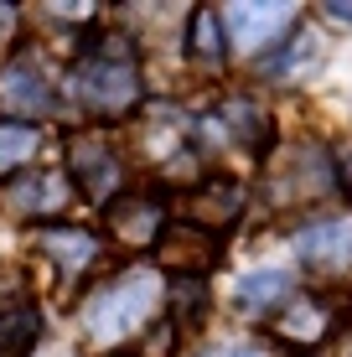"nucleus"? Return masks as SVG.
Here are the masks:
<instances>
[{
	"mask_svg": "<svg viewBox=\"0 0 352 357\" xmlns=\"http://www.w3.org/2000/svg\"><path fill=\"white\" fill-rule=\"evenodd\" d=\"M337 192V161L316 145H300L296 155H290V166L280 171V181H275V202L290 207V202H321V197Z\"/></svg>",
	"mask_w": 352,
	"mask_h": 357,
	"instance_id": "nucleus-8",
	"label": "nucleus"
},
{
	"mask_svg": "<svg viewBox=\"0 0 352 357\" xmlns=\"http://www.w3.org/2000/svg\"><path fill=\"white\" fill-rule=\"evenodd\" d=\"M68 176L93 202H109V197H119V181H125V155L104 130H78L68 135Z\"/></svg>",
	"mask_w": 352,
	"mask_h": 357,
	"instance_id": "nucleus-3",
	"label": "nucleus"
},
{
	"mask_svg": "<svg viewBox=\"0 0 352 357\" xmlns=\"http://www.w3.org/2000/svg\"><path fill=\"white\" fill-rule=\"evenodd\" d=\"M155 305H161V290H155V280L135 269V275H119L109 280L104 290H93L89 301H83L78 321H83V337L93 342V347H119V342H135L145 326H151Z\"/></svg>",
	"mask_w": 352,
	"mask_h": 357,
	"instance_id": "nucleus-1",
	"label": "nucleus"
},
{
	"mask_svg": "<svg viewBox=\"0 0 352 357\" xmlns=\"http://www.w3.org/2000/svg\"><path fill=\"white\" fill-rule=\"evenodd\" d=\"M155 259L171 280H202L217 264V238L187 223H166L161 238H155Z\"/></svg>",
	"mask_w": 352,
	"mask_h": 357,
	"instance_id": "nucleus-7",
	"label": "nucleus"
},
{
	"mask_svg": "<svg viewBox=\"0 0 352 357\" xmlns=\"http://www.w3.org/2000/svg\"><path fill=\"white\" fill-rule=\"evenodd\" d=\"M208 285L202 280H171V290H166V311H171V326H192L202 321V311H208Z\"/></svg>",
	"mask_w": 352,
	"mask_h": 357,
	"instance_id": "nucleus-19",
	"label": "nucleus"
},
{
	"mask_svg": "<svg viewBox=\"0 0 352 357\" xmlns=\"http://www.w3.org/2000/svg\"><path fill=\"white\" fill-rule=\"evenodd\" d=\"M47 109H52V83H47V73L36 68V57L31 52L10 57V63L0 68V114L42 119Z\"/></svg>",
	"mask_w": 352,
	"mask_h": 357,
	"instance_id": "nucleus-6",
	"label": "nucleus"
},
{
	"mask_svg": "<svg viewBox=\"0 0 352 357\" xmlns=\"http://www.w3.org/2000/svg\"><path fill=\"white\" fill-rule=\"evenodd\" d=\"M72 93L89 114H104V119H125L130 109H140L145 89L135 73V47H125V36H104L99 52L72 68Z\"/></svg>",
	"mask_w": 352,
	"mask_h": 357,
	"instance_id": "nucleus-2",
	"label": "nucleus"
},
{
	"mask_svg": "<svg viewBox=\"0 0 352 357\" xmlns=\"http://www.w3.org/2000/svg\"><path fill=\"white\" fill-rule=\"evenodd\" d=\"M36 151V130L26 125H0V176H16Z\"/></svg>",
	"mask_w": 352,
	"mask_h": 357,
	"instance_id": "nucleus-20",
	"label": "nucleus"
},
{
	"mask_svg": "<svg viewBox=\"0 0 352 357\" xmlns=\"http://www.w3.org/2000/svg\"><path fill=\"white\" fill-rule=\"evenodd\" d=\"M176 352V326L171 321H151L135 337V357H171Z\"/></svg>",
	"mask_w": 352,
	"mask_h": 357,
	"instance_id": "nucleus-21",
	"label": "nucleus"
},
{
	"mask_svg": "<svg viewBox=\"0 0 352 357\" xmlns=\"http://www.w3.org/2000/svg\"><path fill=\"white\" fill-rule=\"evenodd\" d=\"M290 290H296V280H290L285 269H259V275H249L244 285H238V305L254 311V316H264L270 305L290 301Z\"/></svg>",
	"mask_w": 352,
	"mask_h": 357,
	"instance_id": "nucleus-17",
	"label": "nucleus"
},
{
	"mask_svg": "<svg viewBox=\"0 0 352 357\" xmlns=\"http://www.w3.org/2000/svg\"><path fill=\"white\" fill-rule=\"evenodd\" d=\"M0 207L16 218H52L68 207V176H57V171H16L0 187Z\"/></svg>",
	"mask_w": 352,
	"mask_h": 357,
	"instance_id": "nucleus-9",
	"label": "nucleus"
},
{
	"mask_svg": "<svg viewBox=\"0 0 352 357\" xmlns=\"http://www.w3.org/2000/svg\"><path fill=\"white\" fill-rule=\"evenodd\" d=\"M296 259L306 269H347L352 264V228L347 223H316V228H300L296 233Z\"/></svg>",
	"mask_w": 352,
	"mask_h": 357,
	"instance_id": "nucleus-11",
	"label": "nucleus"
},
{
	"mask_svg": "<svg viewBox=\"0 0 352 357\" xmlns=\"http://www.w3.org/2000/svg\"><path fill=\"white\" fill-rule=\"evenodd\" d=\"M213 357H259V352H249V347H228V352H213Z\"/></svg>",
	"mask_w": 352,
	"mask_h": 357,
	"instance_id": "nucleus-23",
	"label": "nucleus"
},
{
	"mask_svg": "<svg viewBox=\"0 0 352 357\" xmlns=\"http://www.w3.org/2000/svg\"><path fill=\"white\" fill-rule=\"evenodd\" d=\"M347 192H352V171H347Z\"/></svg>",
	"mask_w": 352,
	"mask_h": 357,
	"instance_id": "nucleus-24",
	"label": "nucleus"
},
{
	"mask_svg": "<svg viewBox=\"0 0 352 357\" xmlns=\"http://www.w3.org/2000/svg\"><path fill=\"white\" fill-rule=\"evenodd\" d=\"M187 52L197 57L202 68H217L228 57V36H223V16L213 6H197L187 16Z\"/></svg>",
	"mask_w": 352,
	"mask_h": 357,
	"instance_id": "nucleus-15",
	"label": "nucleus"
},
{
	"mask_svg": "<svg viewBox=\"0 0 352 357\" xmlns=\"http://www.w3.org/2000/svg\"><path fill=\"white\" fill-rule=\"evenodd\" d=\"M244 207H249V197L234 176H213V181H197V187L181 197V223L217 238V233H228L244 218Z\"/></svg>",
	"mask_w": 352,
	"mask_h": 357,
	"instance_id": "nucleus-5",
	"label": "nucleus"
},
{
	"mask_svg": "<svg viewBox=\"0 0 352 357\" xmlns=\"http://www.w3.org/2000/svg\"><path fill=\"white\" fill-rule=\"evenodd\" d=\"M42 342V316L36 305H10L0 311V357H31Z\"/></svg>",
	"mask_w": 352,
	"mask_h": 357,
	"instance_id": "nucleus-16",
	"label": "nucleus"
},
{
	"mask_svg": "<svg viewBox=\"0 0 352 357\" xmlns=\"http://www.w3.org/2000/svg\"><path fill=\"white\" fill-rule=\"evenodd\" d=\"M166 228V207L155 192H119L104 202V233L125 249H151Z\"/></svg>",
	"mask_w": 352,
	"mask_h": 357,
	"instance_id": "nucleus-4",
	"label": "nucleus"
},
{
	"mask_svg": "<svg viewBox=\"0 0 352 357\" xmlns=\"http://www.w3.org/2000/svg\"><path fill=\"white\" fill-rule=\"evenodd\" d=\"M326 16H337V21H352V0H332V6H326Z\"/></svg>",
	"mask_w": 352,
	"mask_h": 357,
	"instance_id": "nucleus-22",
	"label": "nucleus"
},
{
	"mask_svg": "<svg viewBox=\"0 0 352 357\" xmlns=\"http://www.w3.org/2000/svg\"><path fill=\"white\" fill-rule=\"evenodd\" d=\"M316 63H321V42L311 31H300V36L285 42L280 57H264V73H270V78H290V73H311Z\"/></svg>",
	"mask_w": 352,
	"mask_h": 357,
	"instance_id": "nucleus-18",
	"label": "nucleus"
},
{
	"mask_svg": "<svg viewBox=\"0 0 352 357\" xmlns=\"http://www.w3.org/2000/svg\"><path fill=\"white\" fill-rule=\"evenodd\" d=\"M285 26H296V6H259V0H238L234 10L223 16V36H234V42L244 47H275L285 36Z\"/></svg>",
	"mask_w": 352,
	"mask_h": 357,
	"instance_id": "nucleus-10",
	"label": "nucleus"
},
{
	"mask_svg": "<svg viewBox=\"0 0 352 357\" xmlns=\"http://www.w3.org/2000/svg\"><path fill=\"white\" fill-rule=\"evenodd\" d=\"M332 301L326 295H296V301L280 311V321H275V331H280L285 342H296V347H316V342L332 337Z\"/></svg>",
	"mask_w": 352,
	"mask_h": 357,
	"instance_id": "nucleus-12",
	"label": "nucleus"
},
{
	"mask_svg": "<svg viewBox=\"0 0 352 357\" xmlns=\"http://www.w3.org/2000/svg\"><path fill=\"white\" fill-rule=\"evenodd\" d=\"M213 125H223V130L234 135L244 151H254V155H264V151L275 145V125H270V114H264V104H254V98H244V93L223 98V109H217Z\"/></svg>",
	"mask_w": 352,
	"mask_h": 357,
	"instance_id": "nucleus-13",
	"label": "nucleus"
},
{
	"mask_svg": "<svg viewBox=\"0 0 352 357\" xmlns=\"http://www.w3.org/2000/svg\"><path fill=\"white\" fill-rule=\"evenodd\" d=\"M36 249L47 254L57 269H68V275H78V269H89L93 259H99V238H93L89 228H36Z\"/></svg>",
	"mask_w": 352,
	"mask_h": 357,
	"instance_id": "nucleus-14",
	"label": "nucleus"
}]
</instances>
